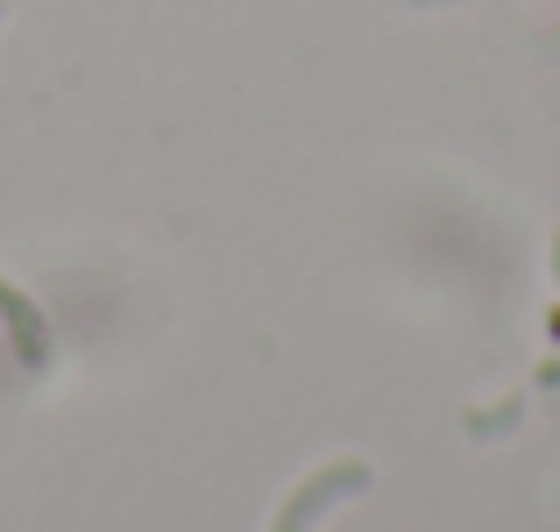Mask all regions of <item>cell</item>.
<instances>
[{
	"label": "cell",
	"instance_id": "4",
	"mask_svg": "<svg viewBox=\"0 0 560 532\" xmlns=\"http://www.w3.org/2000/svg\"><path fill=\"white\" fill-rule=\"evenodd\" d=\"M553 270H560V242H553Z\"/></svg>",
	"mask_w": 560,
	"mask_h": 532
},
{
	"label": "cell",
	"instance_id": "3",
	"mask_svg": "<svg viewBox=\"0 0 560 532\" xmlns=\"http://www.w3.org/2000/svg\"><path fill=\"white\" fill-rule=\"evenodd\" d=\"M518 419H525V397H504V405H490V412H468V433L490 440V433H511Z\"/></svg>",
	"mask_w": 560,
	"mask_h": 532
},
{
	"label": "cell",
	"instance_id": "5",
	"mask_svg": "<svg viewBox=\"0 0 560 532\" xmlns=\"http://www.w3.org/2000/svg\"><path fill=\"white\" fill-rule=\"evenodd\" d=\"M419 8H433V0H419Z\"/></svg>",
	"mask_w": 560,
	"mask_h": 532
},
{
	"label": "cell",
	"instance_id": "6",
	"mask_svg": "<svg viewBox=\"0 0 560 532\" xmlns=\"http://www.w3.org/2000/svg\"><path fill=\"white\" fill-rule=\"evenodd\" d=\"M0 14H8V0H0Z\"/></svg>",
	"mask_w": 560,
	"mask_h": 532
},
{
	"label": "cell",
	"instance_id": "1",
	"mask_svg": "<svg viewBox=\"0 0 560 532\" xmlns=\"http://www.w3.org/2000/svg\"><path fill=\"white\" fill-rule=\"evenodd\" d=\"M376 483V469L362 462V454H341V462H327V469H313V476L299 483V490L277 505V519H270V532H313L319 519H327L334 505H348V497H362Z\"/></svg>",
	"mask_w": 560,
	"mask_h": 532
},
{
	"label": "cell",
	"instance_id": "2",
	"mask_svg": "<svg viewBox=\"0 0 560 532\" xmlns=\"http://www.w3.org/2000/svg\"><path fill=\"white\" fill-rule=\"evenodd\" d=\"M0 327H8V342H14V355H22L28 369L50 362V320H43L36 299H28L22 285H8V277H0Z\"/></svg>",
	"mask_w": 560,
	"mask_h": 532
}]
</instances>
